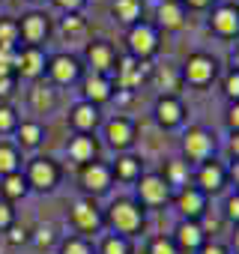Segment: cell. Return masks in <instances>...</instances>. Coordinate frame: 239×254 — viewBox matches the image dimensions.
Instances as JSON below:
<instances>
[{"mask_svg": "<svg viewBox=\"0 0 239 254\" xmlns=\"http://www.w3.org/2000/svg\"><path fill=\"white\" fill-rule=\"evenodd\" d=\"M18 39H21L18 21H12V18H0V48L15 51V42H18Z\"/></svg>", "mask_w": 239, "mask_h": 254, "instance_id": "cell-30", "label": "cell"}, {"mask_svg": "<svg viewBox=\"0 0 239 254\" xmlns=\"http://www.w3.org/2000/svg\"><path fill=\"white\" fill-rule=\"evenodd\" d=\"M233 180H236V186H239V162H236V168H233Z\"/></svg>", "mask_w": 239, "mask_h": 254, "instance_id": "cell-51", "label": "cell"}, {"mask_svg": "<svg viewBox=\"0 0 239 254\" xmlns=\"http://www.w3.org/2000/svg\"><path fill=\"white\" fill-rule=\"evenodd\" d=\"M48 75H51L54 84H63V87L66 84H75L81 78V63L72 54H54L48 60Z\"/></svg>", "mask_w": 239, "mask_h": 254, "instance_id": "cell-17", "label": "cell"}, {"mask_svg": "<svg viewBox=\"0 0 239 254\" xmlns=\"http://www.w3.org/2000/svg\"><path fill=\"white\" fill-rule=\"evenodd\" d=\"M209 27L221 39H236L239 36V6L236 3H215L209 15Z\"/></svg>", "mask_w": 239, "mask_h": 254, "instance_id": "cell-7", "label": "cell"}, {"mask_svg": "<svg viewBox=\"0 0 239 254\" xmlns=\"http://www.w3.org/2000/svg\"><path fill=\"white\" fill-rule=\"evenodd\" d=\"M111 180H114L111 165H105V162H87V165H81V186H84V191L102 194V191L111 189Z\"/></svg>", "mask_w": 239, "mask_h": 254, "instance_id": "cell-11", "label": "cell"}, {"mask_svg": "<svg viewBox=\"0 0 239 254\" xmlns=\"http://www.w3.org/2000/svg\"><path fill=\"white\" fill-rule=\"evenodd\" d=\"M227 126H230V132H239V102H230V108H227Z\"/></svg>", "mask_w": 239, "mask_h": 254, "instance_id": "cell-42", "label": "cell"}, {"mask_svg": "<svg viewBox=\"0 0 239 254\" xmlns=\"http://www.w3.org/2000/svg\"><path fill=\"white\" fill-rule=\"evenodd\" d=\"M87 63H90L93 75H108V72H114V66H117V51H114V45L105 42V39L90 42V45H87Z\"/></svg>", "mask_w": 239, "mask_h": 254, "instance_id": "cell-15", "label": "cell"}, {"mask_svg": "<svg viewBox=\"0 0 239 254\" xmlns=\"http://www.w3.org/2000/svg\"><path fill=\"white\" fill-rule=\"evenodd\" d=\"M18 135H21V144L24 147H36L39 141H42V126L39 123H21V129H18Z\"/></svg>", "mask_w": 239, "mask_h": 254, "instance_id": "cell-33", "label": "cell"}, {"mask_svg": "<svg viewBox=\"0 0 239 254\" xmlns=\"http://www.w3.org/2000/svg\"><path fill=\"white\" fill-rule=\"evenodd\" d=\"M102 212H99V206H96V200L93 197H81V200H75V206H72V224L81 230V233H96L99 227H102Z\"/></svg>", "mask_w": 239, "mask_h": 254, "instance_id": "cell-12", "label": "cell"}, {"mask_svg": "<svg viewBox=\"0 0 239 254\" xmlns=\"http://www.w3.org/2000/svg\"><path fill=\"white\" fill-rule=\"evenodd\" d=\"M111 12L117 21H123V24H138L141 15H144V0H114L111 3Z\"/></svg>", "mask_w": 239, "mask_h": 254, "instance_id": "cell-25", "label": "cell"}, {"mask_svg": "<svg viewBox=\"0 0 239 254\" xmlns=\"http://www.w3.org/2000/svg\"><path fill=\"white\" fill-rule=\"evenodd\" d=\"M81 93H84V102H90V105L99 108L102 102H108V99L114 96V81H111L108 75H90V78L84 81Z\"/></svg>", "mask_w": 239, "mask_h": 254, "instance_id": "cell-21", "label": "cell"}, {"mask_svg": "<svg viewBox=\"0 0 239 254\" xmlns=\"http://www.w3.org/2000/svg\"><path fill=\"white\" fill-rule=\"evenodd\" d=\"M153 84L162 90V96H177L179 84H182V72L177 66H159L156 72H150Z\"/></svg>", "mask_w": 239, "mask_h": 254, "instance_id": "cell-23", "label": "cell"}, {"mask_svg": "<svg viewBox=\"0 0 239 254\" xmlns=\"http://www.w3.org/2000/svg\"><path fill=\"white\" fill-rule=\"evenodd\" d=\"M162 177H165V183L171 186V191H179V189L191 186V171H188V162H182V159L168 162V168H165Z\"/></svg>", "mask_w": 239, "mask_h": 254, "instance_id": "cell-26", "label": "cell"}, {"mask_svg": "<svg viewBox=\"0 0 239 254\" xmlns=\"http://www.w3.org/2000/svg\"><path fill=\"white\" fill-rule=\"evenodd\" d=\"M218 150V141L215 135L206 129V126H191V129L182 135V153H185V162L188 165H203L215 156Z\"/></svg>", "mask_w": 239, "mask_h": 254, "instance_id": "cell-2", "label": "cell"}, {"mask_svg": "<svg viewBox=\"0 0 239 254\" xmlns=\"http://www.w3.org/2000/svg\"><path fill=\"white\" fill-rule=\"evenodd\" d=\"M114 177L123 180V183H138L141 180V159L138 156H120L114 165H111Z\"/></svg>", "mask_w": 239, "mask_h": 254, "instance_id": "cell-27", "label": "cell"}, {"mask_svg": "<svg viewBox=\"0 0 239 254\" xmlns=\"http://www.w3.org/2000/svg\"><path fill=\"white\" fill-rule=\"evenodd\" d=\"M230 242H233V251L239 254V224L233 227V236H230Z\"/></svg>", "mask_w": 239, "mask_h": 254, "instance_id": "cell-50", "label": "cell"}, {"mask_svg": "<svg viewBox=\"0 0 239 254\" xmlns=\"http://www.w3.org/2000/svg\"><path fill=\"white\" fill-rule=\"evenodd\" d=\"M230 63H233V72H239V45L230 51Z\"/></svg>", "mask_w": 239, "mask_h": 254, "instance_id": "cell-49", "label": "cell"}, {"mask_svg": "<svg viewBox=\"0 0 239 254\" xmlns=\"http://www.w3.org/2000/svg\"><path fill=\"white\" fill-rule=\"evenodd\" d=\"M15 126H18V117H15V111H12L9 105H0V135L12 132Z\"/></svg>", "mask_w": 239, "mask_h": 254, "instance_id": "cell-37", "label": "cell"}, {"mask_svg": "<svg viewBox=\"0 0 239 254\" xmlns=\"http://www.w3.org/2000/svg\"><path fill=\"white\" fill-rule=\"evenodd\" d=\"M197 254H227V248H224L221 242H209V239H206V242H203V248H200Z\"/></svg>", "mask_w": 239, "mask_h": 254, "instance_id": "cell-46", "label": "cell"}, {"mask_svg": "<svg viewBox=\"0 0 239 254\" xmlns=\"http://www.w3.org/2000/svg\"><path fill=\"white\" fill-rule=\"evenodd\" d=\"M171 197H174V191L162 174H141V180H138V203L141 206H165Z\"/></svg>", "mask_w": 239, "mask_h": 254, "instance_id": "cell-5", "label": "cell"}, {"mask_svg": "<svg viewBox=\"0 0 239 254\" xmlns=\"http://www.w3.org/2000/svg\"><path fill=\"white\" fill-rule=\"evenodd\" d=\"M60 254H93V245H90L84 236H69V239L60 245Z\"/></svg>", "mask_w": 239, "mask_h": 254, "instance_id": "cell-34", "label": "cell"}, {"mask_svg": "<svg viewBox=\"0 0 239 254\" xmlns=\"http://www.w3.org/2000/svg\"><path fill=\"white\" fill-rule=\"evenodd\" d=\"M12 84H15V78H12V75H0V96H9Z\"/></svg>", "mask_w": 239, "mask_h": 254, "instance_id": "cell-47", "label": "cell"}, {"mask_svg": "<svg viewBox=\"0 0 239 254\" xmlns=\"http://www.w3.org/2000/svg\"><path fill=\"white\" fill-rule=\"evenodd\" d=\"M156 18L159 24L156 27H165V30H179L188 18V9L182 0H159V6H156Z\"/></svg>", "mask_w": 239, "mask_h": 254, "instance_id": "cell-18", "label": "cell"}, {"mask_svg": "<svg viewBox=\"0 0 239 254\" xmlns=\"http://www.w3.org/2000/svg\"><path fill=\"white\" fill-rule=\"evenodd\" d=\"M114 72H117V87H120V90H126V93H132L135 87H141V84L150 78V66L141 63V60H135V57L117 60Z\"/></svg>", "mask_w": 239, "mask_h": 254, "instance_id": "cell-8", "label": "cell"}, {"mask_svg": "<svg viewBox=\"0 0 239 254\" xmlns=\"http://www.w3.org/2000/svg\"><path fill=\"white\" fill-rule=\"evenodd\" d=\"M48 69V60L42 54V48L27 45L24 51H15V72H21L24 78H39Z\"/></svg>", "mask_w": 239, "mask_h": 254, "instance_id": "cell-19", "label": "cell"}, {"mask_svg": "<svg viewBox=\"0 0 239 254\" xmlns=\"http://www.w3.org/2000/svg\"><path fill=\"white\" fill-rule=\"evenodd\" d=\"M126 42H129V57L147 63V60L156 57V51H159V27L150 24V21H138V24L129 27Z\"/></svg>", "mask_w": 239, "mask_h": 254, "instance_id": "cell-3", "label": "cell"}, {"mask_svg": "<svg viewBox=\"0 0 239 254\" xmlns=\"http://www.w3.org/2000/svg\"><path fill=\"white\" fill-rule=\"evenodd\" d=\"M153 114H156L162 129H177V126H182V120H185V108H182L179 96H159Z\"/></svg>", "mask_w": 239, "mask_h": 254, "instance_id": "cell-16", "label": "cell"}, {"mask_svg": "<svg viewBox=\"0 0 239 254\" xmlns=\"http://www.w3.org/2000/svg\"><path fill=\"white\" fill-rule=\"evenodd\" d=\"M18 153L12 144H0V177H9V174H18Z\"/></svg>", "mask_w": 239, "mask_h": 254, "instance_id": "cell-29", "label": "cell"}, {"mask_svg": "<svg viewBox=\"0 0 239 254\" xmlns=\"http://www.w3.org/2000/svg\"><path fill=\"white\" fill-rule=\"evenodd\" d=\"M230 153H233L236 162H239V132H233V138H230Z\"/></svg>", "mask_w": 239, "mask_h": 254, "instance_id": "cell-48", "label": "cell"}, {"mask_svg": "<svg viewBox=\"0 0 239 254\" xmlns=\"http://www.w3.org/2000/svg\"><path fill=\"white\" fill-rule=\"evenodd\" d=\"M9 224H12V206L0 200V230H6Z\"/></svg>", "mask_w": 239, "mask_h": 254, "instance_id": "cell-43", "label": "cell"}, {"mask_svg": "<svg viewBox=\"0 0 239 254\" xmlns=\"http://www.w3.org/2000/svg\"><path fill=\"white\" fill-rule=\"evenodd\" d=\"M182 81L191 84V87H209L215 78H218V60L206 51H194L188 54V60L182 63Z\"/></svg>", "mask_w": 239, "mask_h": 254, "instance_id": "cell-4", "label": "cell"}, {"mask_svg": "<svg viewBox=\"0 0 239 254\" xmlns=\"http://www.w3.org/2000/svg\"><path fill=\"white\" fill-rule=\"evenodd\" d=\"M135 132H138L135 120H129V117H114L105 126V138H108V144L114 150H129L135 144Z\"/></svg>", "mask_w": 239, "mask_h": 254, "instance_id": "cell-14", "label": "cell"}, {"mask_svg": "<svg viewBox=\"0 0 239 254\" xmlns=\"http://www.w3.org/2000/svg\"><path fill=\"white\" fill-rule=\"evenodd\" d=\"M60 27H63V33H66V36H78V33H84V27H87V24H84V18H81L78 12H69V15L63 18V24H60Z\"/></svg>", "mask_w": 239, "mask_h": 254, "instance_id": "cell-35", "label": "cell"}, {"mask_svg": "<svg viewBox=\"0 0 239 254\" xmlns=\"http://www.w3.org/2000/svg\"><path fill=\"white\" fill-rule=\"evenodd\" d=\"M150 254H179V248L174 245L171 236H156L150 242Z\"/></svg>", "mask_w": 239, "mask_h": 254, "instance_id": "cell-36", "label": "cell"}, {"mask_svg": "<svg viewBox=\"0 0 239 254\" xmlns=\"http://www.w3.org/2000/svg\"><path fill=\"white\" fill-rule=\"evenodd\" d=\"M54 90L51 87H42V84H36L33 90H30V105H33V111H39V114H45V111H51L54 108Z\"/></svg>", "mask_w": 239, "mask_h": 254, "instance_id": "cell-28", "label": "cell"}, {"mask_svg": "<svg viewBox=\"0 0 239 254\" xmlns=\"http://www.w3.org/2000/svg\"><path fill=\"white\" fill-rule=\"evenodd\" d=\"M99 254H132V245H129V239H126V236L111 233V236H105V239H102Z\"/></svg>", "mask_w": 239, "mask_h": 254, "instance_id": "cell-31", "label": "cell"}, {"mask_svg": "<svg viewBox=\"0 0 239 254\" xmlns=\"http://www.w3.org/2000/svg\"><path fill=\"white\" fill-rule=\"evenodd\" d=\"M182 3H185V9L203 12V9H212V6H215V0H182Z\"/></svg>", "mask_w": 239, "mask_h": 254, "instance_id": "cell-45", "label": "cell"}, {"mask_svg": "<svg viewBox=\"0 0 239 254\" xmlns=\"http://www.w3.org/2000/svg\"><path fill=\"white\" fill-rule=\"evenodd\" d=\"M57 180H60V168H57V162H54V159L39 156V159H33V162H30L27 183H30L33 189H39V191H51V189L57 186Z\"/></svg>", "mask_w": 239, "mask_h": 254, "instance_id": "cell-10", "label": "cell"}, {"mask_svg": "<svg viewBox=\"0 0 239 254\" xmlns=\"http://www.w3.org/2000/svg\"><path fill=\"white\" fill-rule=\"evenodd\" d=\"M105 221L114 227V233H120V236H126V239H129V236H135V233L144 230L147 215H144V206H141L138 200L120 197V200H114V203L108 206Z\"/></svg>", "mask_w": 239, "mask_h": 254, "instance_id": "cell-1", "label": "cell"}, {"mask_svg": "<svg viewBox=\"0 0 239 254\" xmlns=\"http://www.w3.org/2000/svg\"><path fill=\"white\" fill-rule=\"evenodd\" d=\"M54 3H57L60 9H66V15H69V12H78V9L87 3V0H54Z\"/></svg>", "mask_w": 239, "mask_h": 254, "instance_id": "cell-44", "label": "cell"}, {"mask_svg": "<svg viewBox=\"0 0 239 254\" xmlns=\"http://www.w3.org/2000/svg\"><path fill=\"white\" fill-rule=\"evenodd\" d=\"M33 242H36L39 248H48V245L54 242V227H51V224H39V227L33 230Z\"/></svg>", "mask_w": 239, "mask_h": 254, "instance_id": "cell-39", "label": "cell"}, {"mask_svg": "<svg viewBox=\"0 0 239 254\" xmlns=\"http://www.w3.org/2000/svg\"><path fill=\"white\" fill-rule=\"evenodd\" d=\"M194 186L203 191V194H218L224 186H227V168L215 159L197 165V174H194Z\"/></svg>", "mask_w": 239, "mask_h": 254, "instance_id": "cell-9", "label": "cell"}, {"mask_svg": "<svg viewBox=\"0 0 239 254\" xmlns=\"http://www.w3.org/2000/svg\"><path fill=\"white\" fill-rule=\"evenodd\" d=\"M224 218L233 221V224H239V191L227 197V203H224Z\"/></svg>", "mask_w": 239, "mask_h": 254, "instance_id": "cell-40", "label": "cell"}, {"mask_svg": "<svg viewBox=\"0 0 239 254\" xmlns=\"http://www.w3.org/2000/svg\"><path fill=\"white\" fill-rule=\"evenodd\" d=\"M6 230H9V242H12V245H18V242H27V239H30V236H27V230H24L21 224H9Z\"/></svg>", "mask_w": 239, "mask_h": 254, "instance_id": "cell-41", "label": "cell"}, {"mask_svg": "<svg viewBox=\"0 0 239 254\" xmlns=\"http://www.w3.org/2000/svg\"><path fill=\"white\" fill-rule=\"evenodd\" d=\"M171 239H174V245H177L179 251H200L203 242H206V230H203L200 221H188V218H182V221L177 224V230H174Z\"/></svg>", "mask_w": 239, "mask_h": 254, "instance_id": "cell-13", "label": "cell"}, {"mask_svg": "<svg viewBox=\"0 0 239 254\" xmlns=\"http://www.w3.org/2000/svg\"><path fill=\"white\" fill-rule=\"evenodd\" d=\"M69 123L75 126V132L78 135H90L96 126H99V108L90 105V102H78L69 114Z\"/></svg>", "mask_w": 239, "mask_h": 254, "instance_id": "cell-22", "label": "cell"}, {"mask_svg": "<svg viewBox=\"0 0 239 254\" xmlns=\"http://www.w3.org/2000/svg\"><path fill=\"white\" fill-rule=\"evenodd\" d=\"M221 87H224V96H227L230 102H239V72L230 69V72L224 75V84H221Z\"/></svg>", "mask_w": 239, "mask_h": 254, "instance_id": "cell-38", "label": "cell"}, {"mask_svg": "<svg viewBox=\"0 0 239 254\" xmlns=\"http://www.w3.org/2000/svg\"><path fill=\"white\" fill-rule=\"evenodd\" d=\"M48 30H51V24H48V15H42V12H27V15L18 21L21 39H24L27 45H36V48H39V42L48 36Z\"/></svg>", "mask_w": 239, "mask_h": 254, "instance_id": "cell-20", "label": "cell"}, {"mask_svg": "<svg viewBox=\"0 0 239 254\" xmlns=\"http://www.w3.org/2000/svg\"><path fill=\"white\" fill-rule=\"evenodd\" d=\"M0 191H3L9 200H15V197H21L27 191V180L21 174H9V177H3V183H0Z\"/></svg>", "mask_w": 239, "mask_h": 254, "instance_id": "cell-32", "label": "cell"}, {"mask_svg": "<svg viewBox=\"0 0 239 254\" xmlns=\"http://www.w3.org/2000/svg\"><path fill=\"white\" fill-rule=\"evenodd\" d=\"M174 203H177V209L182 212V218L200 221V218L206 215V209H209V194H203V191L191 183V186H185V189H179V191L174 194Z\"/></svg>", "mask_w": 239, "mask_h": 254, "instance_id": "cell-6", "label": "cell"}, {"mask_svg": "<svg viewBox=\"0 0 239 254\" xmlns=\"http://www.w3.org/2000/svg\"><path fill=\"white\" fill-rule=\"evenodd\" d=\"M96 153H99V147H96V141H93L90 135H75V138L69 141V159L78 162V165L96 162Z\"/></svg>", "mask_w": 239, "mask_h": 254, "instance_id": "cell-24", "label": "cell"}]
</instances>
